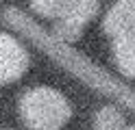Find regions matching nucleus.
<instances>
[{"label": "nucleus", "instance_id": "1", "mask_svg": "<svg viewBox=\"0 0 135 130\" xmlns=\"http://www.w3.org/2000/svg\"><path fill=\"white\" fill-rule=\"evenodd\" d=\"M2 20H4L7 26H11L13 30L26 35L37 48H41L50 59H55L61 67L68 69V72H72L87 87H91V89H96L100 93L109 95V98L118 100L120 104H124L126 108H131L135 113V89H131V87H126L124 82H120L118 78H113L107 69L96 65L94 61H89L87 56H83L81 52H76L70 43L57 39L52 33H48L46 28H41L35 20H31L24 11H20V9H15V7H9V9H4Z\"/></svg>", "mask_w": 135, "mask_h": 130}, {"label": "nucleus", "instance_id": "4", "mask_svg": "<svg viewBox=\"0 0 135 130\" xmlns=\"http://www.w3.org/2000/svg\"><path fill=\"white\" fill-rule=\"evenodd\" d=\"M28 52L9 33H0V85L13 82L28 69Z\"/></svg>", "mask_w": 135, "mask_h": 130}, {"label": "nucleus", "instance_id": "6", "mask_svg": "<svg viewBox=\"0 0 135 130\" xmlns=\"http://www.w3.org/2000/svg\"><path fill=\"white\" fill-rule=\"evenodd\" d=\"M113 61L122 76L135 78V33L113 39Z\"/></svg>", "mask_w": 135, "mask_h": 130}, {"label": "nucleus", "instance_id": "9", "mask_svg": "<svg viewBox=\"0 0 135 130\" xmlns=\"http://www.w3.org/2000/svg\"><path fill=\"white\" fill-rule=\"evenodd\" d=\"M124 130H135V124H133V126H126Z\"/></svg>", "mask_w": 135, "mask_h": 130}, {"label": "nucleus", "instance_id": "5", "mask_svg": "<svg viewBox=\"0 0 135 130\" xmlns=\"http://www.w3.org/2000/svg\"><path fill=\"white\" fill-rule=\"evenodd\" d=\"M103 28L113 39L135 33V0H115L105 13Z\"/></svg>", "mask_w": 135, "mask_h": 130}, {"label": "nucleus", "instance_id": "7", "mask_svg": "<svg viewBox=\"0 0 135 130\" xmlns=\"http://www.w3.org/2000/svg\"><path fill=\"white\" fill-rule=\"evenodd\" d=\"M124 115L118 106L107 104L94 115V130H124Z\"/></svg>", "mask_w": 135, "mask_h": 130}, {"label": "nucleus", "instance_id": "3", "mask_svg": "<svg viewBox=\"0 0 135 130\" xmlns=\"http://www.w3.org/2000/svg\"><path fill=\"white\" fill-rule=\"evenodd\" d=\"M98 13V0H61V11L55 20L52 35L65 43L81 37L83 26Z\"/></svg>", "mask_w": 135, "mask_h": 130}, {"label": "nucleus", "instance_id": "8", "mask_svg": "<svg viewBox=\"0 0 135 130\" xmlns=\"http://www.w3.org/2000/svg\"><path fill=\"white\" fill-rule=\"evenodd\" d=\"M31 9L41 17H59L61 0H31Z\"/></svg>", "mask_w": 135, "mask_h": 130}, {"label": "nucleus", "instance_id": "2", "mask_svg": "<svg viewBox=\"0 0 135 130\" xmlns=\"http://www.w3.org/2000/svg\"><path fill=\"white\" fill-rule=\"evenodd\" d=\"M20 115L33 130H59L72 115L70 102L52 87H35L20 98Z\"/></svg>", "mask_w": 135, "mask_h": 130}]
</instances>
